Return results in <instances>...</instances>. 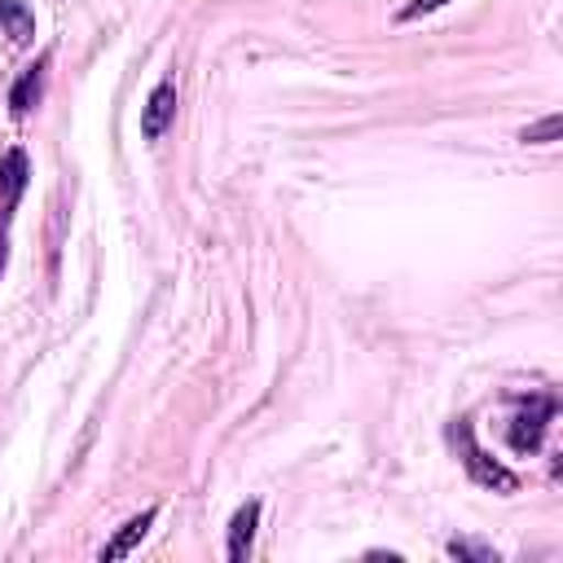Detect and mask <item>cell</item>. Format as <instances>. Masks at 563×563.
<instances>
[{
	"label": "cell",
	"mask_w": 563,
	"mask_h": 563,
	"mask_svg": "<svg viewBox=\"0 0 563 563\" xmlns=\"http://www.w3.org/2000/svg\"><path fill=\"white\" fill-rule=\"evenodd\" d=\"M255 528H260V501H246V506H238V515L229 519V559L233 563H246V554H251V541H255Z\"/></svg>",
	"instance_id": "5b68a950"
},
{
	"label": "cell",
	"mask_w": 563,
	"mask_h": 563,
	"mask_svg": "<svg viewBox=\"0 0 563 563\" xmlns=\"http://www.w3.org/2000/svg\"><path fill=\"white\" fill-rule=\"evenodd\" d=\"M40 88H44V62L26 66V70H22V79L13 84V92H9V106H13V114H26V110L40 101Z\"/></svg>",
	"instance_id": "ba28073f"
},
{
	"label": "cell",
	"mask_w": 563,
	"mask_h": 563,
	"mask_svg": "<svg viewBox=\"0 0 563 563\" xmlns=\"http://www.w3.org/2000/svg\"><path fill=\"white\" fill-rule=\"evenodd\" d=\"M449 554H471V559H484V563L493 559L488 550H479V545H462V541H453V545H449Z\"/></svg>",
	"instance_id": "8fae6325"
},
{
	"label": "cell",
	"mask_w": 563,
	"mask_h": 563,
	"mask_svg": "<svg viewBox=\"0 0 563 563\" xmlns=\"http://www.w3.org/2000/svg\"><path fill=\"white\" fill-rule=\"evenodd\" d=\"M26 189V154L22 150H9L4 163H0V207L9 211Z\"/></svg>",
	"instance_id": "8992f818"
},
{
	"label": "cell",
	"mask_w": 563,
	"mask_h": 563,
	"mask_svg": "<svg viewBox=\"0 0 563 563\" xmlns=\"http://www.w3.org/2000/svg\"><path fill=\"white\" fill-rule=\"evenodd\" d=\"M154 519H158V510H154V506H150V510H141V515H132V519H128V523H123V528L101 545V563H119V559H128V554L145 541V532L154 528Z\"/></svg>",
	"instance_id": "277c9868"
},
{
	"label": "cell",
	"mask_w": 563,
	"mask_h": 563,
	"mask_svg": "<svg viewBox=\"0 0 563 563\" xmlns=\"http://www.w3.org/2000/svg\"><path fill=\"white\" fill-rule=\"evenodd\" d=\"M449 0H409V4H400V22H413V18H427V13H435V9H444Z\"/></svg>",
	"instance_id": "30bf717a"
},
{
	"label": "cell",
	"mask_w": 563,
	"mask_h": 563,
	"mask_svg": "<svg viewBox=\"0 0 563 563\" xmlns=\"http://www.w3.org/2000/svg\"><path fill=\"white\" fill-rule=\"evenodd\" d=\"M559 132H563V119H559V114H545L541 123H528V128L519 132V141H523V145H545V141H554Z\"/></svg>",
	"instance_id": "9c48e42d"
},
{
	"label": "cell",
	"mask_w": 563,
	"mask_h": 563,
	"mask_svg": "<svg viewBox=\"0 0 563 563\" xmlns=\"http://www.w3.org/2000/svg\"><path fill=\"white\" fill-rule=\"evenodd\" d=\"M550 418H554L550 396H528V400L519 405V413L510 418V431H506V435H510V449H515V453H532V449L541 444Z\"/></svg>",
	"instance_id": "6da1fadb"
},
{
	"label": "cell",
	"mask_w": 563,
	"mask_h": 563,
	"mask_svg": "<svg viewBox=\"0 0 563 563\" xmlns=\"http://www.w3.org/2000/svg\"><path fill=\"white\" fill-rule=\"evenodd\" d=\"M462 449H466V457H462V462H466V471H471V479H475V484L497 488V493H515V484H519V479H515L501 462H493V457L471 440V431H466V427H462Z\"/></svg>",
	"instance_id": "7a4b0ae2"
},
{
	"label": "cell",
	"mask_w": 563,
	"mask_h": 563,
	"mask_svg": "<svg viewBox=\"0 0 563 563\" xmlns=\"http://www.w3.org/2000/svg\"><path fill=\"white\" fill-rule=\"evenodd\" d=\"M172 119H176V84H158L150 97H145V106H141V136L145 141H158L167 128H172Z\"/></svg>",
	"instance_id": "3957f363"
},
{
	"label": "cell",
	"mask_w": 563,
	"mask_h": 563,
	"mask_svg": "<svg viewBox=\"0 0 563 563\" xmlns=\"http://www.w3.org/2000/svg\"><path fill=\"white\" fill-rule=\"evenodd\" d=\"M0 31H4L13 44H31V35H35V13H31L22 0H0Z\"/></svg>",
	"instance_id": "52a82bcc"
},
{
	"label": "cell",
	"mask_w": 563,
	"mask_h": 563,
	"mask_svg": "<svg viewBox=\"0 0 563 563\" xmlns=\"http://www.w3.org/2000/svg\"><path fill=\"white\" fill-rule=\"evenodd\" d=\"M4 255H9V251H4V233H0V268H4Z\"/></svg>",
	"instance_id": "7c38bea8"
}]
</instances>
